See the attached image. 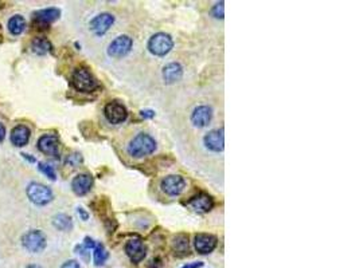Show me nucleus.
<instances>
[{
	"instance_id": "15",
	"label": "nucleus",
	"mask_w": 359,
	"mask_h": 268,
	"mask_svg": "<svg viewBox=\"0 0 359 268\" xmlns=\"http://www.w3.org/2000/svg\"><path fill=\"white\" fill-rule=\"evenodd\" d=\"M211 117H213V110L211 107L202 105L194 109L191 114V122L196 128H205L210 124Z\"/></svg>"
},
{
	"instance_id": "11",
	"label": "nucleus",
	"mask_w": 359,
	"mask_h": 268,
	"mask_svg": "<svg viewBox=\"0 0 359 268\" xmlns=\"http://www.w3.org/2000/svg\"><path fill=\"white\" fill-rule=\"evenodd\" d=\"M60 139L54 134H45L38 141V149L47 156H58Z\"/></svg>"
},
{
	"instance_id": "5",
	"label": "nucleus",
	"mask_w": 359,
	"mask_h": 268,
	"mask_svg": "<svg viewBox=\"0 0 359 268\" xmlns=\"http://www.w3.org/2000/svg\"><path fill=\"white\" fill-rule=\"evenodd\" d=\"M22 244L30 252H41L46 247V236L39 229L28 231L22 237Z\"/></svg>"
},
{
	"instance_id": "9",
	"label": "nucleus",
	"mask_w": 359,
	"mask_h": 268,
	"mask_svg": "<svg viewBox=\"0 0 359 268\" xmlns=\"http://www.w3.org/2000/svg\"><path fill=\"white\" fill-rule=\"evenodd\" d=\"M113 23H115V16L108 14V12H104V14L97 15L96 18L92 19L89 27H90V30H92L96 35L101 37V35L107 33L109 28L112 27Z\"/></svg>"
},
{
	"instance_id": "29",
	"label": "nucleus",
	"mask_w": 359,
	"mask_h": 268,
	"mask_svg": "<svg viewBox=\"0 0 359 268\" xmlns=\"http://www.w3.org/2000/svg\"><path fill=\"white\" fill-rule=\"evenodd\" d=\"M96 244H97V243H96V241H94L93 239H90V237H85L84 244H82V245H84L85 248H88V250L90 251V250H94V247H96Z\"/></svg>"
},
{
	"instance_id": "13",
	"label": "nucleus",
	"mask_w": 359,
	"mask_h": 268,
	"mask_svg": "<svg viewBox=\"0 0 359 268\" xmlns=\"http://www.w3.org/2000/svg\"><path fill=\"white\" fill-rule=\"evenodd\" d=\"M206 148L211 152H222L225 148V138L224 130H211L206 134L203 138Z\"/></svg>"
},
{
	"instance_id": "28",
	"label": "nucleus",
	"mask_w": 359,
	"mask_h": 268,
	"mask_svg": "<svg viewBox=\"0 0 359 268\" xmlns=\"http://www.w3.org/2000/svg\"><path fill=\"white\" fill-rule=\"evenodd\" d=\"M224 1H221V3H217V4L213 7V15H214L215 18H218V19H222L224 18Z\"/></svg>"
},
{
	"instance_id": "8",
	"label": "nucleus",
	"mask_w": 359,
	"mask_h": 268,
	"mask_svg": "<svg viewBox=\"0 0 359 268\" xmlns=\"http://www.w3.org/2000/svg\"><path fill=\"white\" fill-rule=\"evenodd\" d=\"M162 189L164 193H167L168 196H178L179 193H182L184 186H186V181L182 176H178V175H170V176L164 177L162 180Z\"/></svg>"
},
{
	"instance_id": "30",
	"label": "nucleus",
	"mask_w": 359,
	"mask_h": 268,
	"mask_svg": "<svg viewBox=\"0 0 359 268\" xmlns=\"http://www.w3.org/2000/svg\"><path fill=\"white\" fill-rule=\"evenodd\" d=\"M62 268H81V266L75 260H67L66 263H63Z\"/></svg>"
},
{
	"instance_id": "16",
	"label": "nucleus",
	"mask_w": 359,
	"mask_h": 268,
	"mask_svg": "<svg viewBox=\"0 0 359 268\" xmlns=\"http://www.w3.org/2000/svg\"><path fill=\"white\" fill-rule=\"evenodd\" d=\"M92 186H93V179L89 175H78L71 181L73 192L78 196H84L88 193L89 190L92 189Z\"/></svg>"
},
{
	"instance_id": "23",
	"label": "nucleus",
	"mask_w": 359,
	"mask_h": 268,
	"mask_svg": "<svg viewBox=\"0 0 359 268\" xmlns=\"http://www.w3.org/2000/svg\"><path fill=\"white\" fill-rule=\"evenodd\" d=\"M173 250L177 254H186L188 252V237L186 235H178L174 237L173 240Z\"/></svg>"
},
{
	"instance_id": "33",
	"label": "nucleus",
	"mask_w": 359,
	"mask_h": 268,
	"mask_svg": "<svg viewBox=\"0 0 359 268\" xmlns=\"http://www.w3.org/2000/svg\"><path fill=\"white\" fill-rule=\"evenodd\" d=\"M203 266L202 262H192V263H187L186 266H183L182 268H201Z\"/></svg>"
},
{
	"instance_id": "35",
	"label": "nucleus",
	"mask_w": 359,
	"mask_h": 268,
	"mask_svg": "<svg viewBox=\"0 0 359 268\" xmlns=\"http://www.w3.org/2000/svg\"><path fill=\"white\" fill-rule=\"evenodd\" d=\"M22 156H23V157L24 158H27V160H28V161H30V162H35V158H31V157H28V154H26V153H23V154H22Z\"/></svg>"
},
{
	"instance_id": "18",
	"label": "nucleus",
	"mask_w": 359,
	"mask_h": 268,
	"mask_svg": "<svg viewBox=\"0 0 359 268\" xmlns=\"http://www.w3.org/2000/svg\"><path fill=\"white\" fill-rule=\"evenodd\" d=\"M183 77V67L177 62L168 63L163 69V79L166 84H175Z\"/></svg>"
},
{
	"instance_id": "34",
	"label": "nucleus",
	"mask_w": 359,
	"mask_h": 268,
	"mask_svg": "<svg viewBox=\"0 0 359 268\" xmlns=\"http://www.w3.org/2000/svg\"><path fill=\"white\" fill-rule=\"evenodd\" d=\"M4 137H5V128L0 124V142L4 139Z\"/></svg>"
},
{
	"instance_id": "2",
	"label": "nucleus",
	"mask_w": 359,
	"mask_h": 268,
	"mask_svg": "<svg viewBox=\"0 0 359 268\" xmlns=\"http://www.w3.org/2000/svg\"><path fill=\"white\" fill-rule=\"evenodd\" d=\"M71 82L78 91L82 92H90L93 91L94 89H97V81L93 77V74L89 71L86 67H78L74 70L73 77H71Z\"/></svg>"
},
{
	"instance_id": "20",
	"label": "nucleus",
	"mask_w": 359,
	"mask_h": 268,
	"mask_svg": "<svg viewBox=\"0 0 359 268\" xmlns=\"http://www.w3.org/2000/svg\"><path fill=\"white\" fill-rule=\"evenodd\" d=\"M53 225L56 226L57 229L60 231H70L73 228V220L69 215H65V213H60L53 218Z\"/></svg>"
},
{
	"instance_id": "1",
	"label": "nucleus",
	"mask_w": 359,
	"mask_h": 268,
	"mask_svg": "<svg viewBox=\"0 0 359 268\" xmlns=\"http://www.w3.org/2000/svg\"><path fill=\"white\" fill-rule=\"evenodd\" d=\"M156 149V141L149 134L139 133L128 145L129 156L135 158H143L145 156L152 154Z\"/></svg>"
},
{
	"instance_id": "12",
	"label": "nucleus",
	"mask_w": 359,
	"mask_h": 268,
	"mask_svg": "<svg viewBox=\"0 0 359 268\" xmlns=\"http://www.w3.org/2000/svg\"><path fill=\"white\" fill-rule=\"evenodd\" d=\"M217 237L210 233H198L195 236V248L202 255L210 254L217 247Z\"/></svg>"
},
{
	"instance_id": "27",
	"label": "nucleus",
	"mask_w": 359,
	"mask_h": 268,
	"mask_svg": "<svg viewBox=\"0 0 359 268\" xmlns=\"http://www.w3.org/2000/svg\"><path fill=\"white\" fill-rule=\"evenodd\" d=\"M75 252L82 258V259L85 260V262H89V259H90V251L88 250V248H85L84 245L81 244V245H77L75 247Z\"/></svg>"
},
{
	"instance_id": "32",
	"label": "nucleus",
	"mask_w": 359,
	"mask_h": 268,
	"mask_svg": "<svg viewBox=\"0 0 359 268\" xmlns=\"http://www.w3.org/2000/svg\"><path fill=\"white\" fill-rule=\"evenodd\" d=\"M77 213H78V216L82 219V220H88V219H89V213L86 212L84 208H81V207L77 209Z\"/></svg>"
},
{
	"instance_id": "36",
	"label": "nucleus",
	"mask_w": 359,
	"mask_h": 268,
	"mask_svg": "<svg viewBox=\"0 0 359 268\" xmlns=\"http://www.w3.org/2000/svg\"><path fill=\"white\" fill-rule=\"evenodd\" d=\"M26 268H41L39 266H37V264H31V266H27Z\"/></svg>"
},
{
	"instance_id": "10",
	"label": "nucleus",
	"mask_w": 359,
	"mask_h": 268,
	"mask_svg": "<svg viewBox=\"0 0 359 268\" xmlns=\"http://www.w3.org/2000/svg\"><path fill=\"white\" fill-rule=\"evenodd\" d=\"M125 252L133 263H139L145 258V247L141 237L135 236L125 244Z\"/></svg>"
},
{
	"instance_id": "4",
	"label": "nucleus",
	"mask_w": 359,
	"mask_h": 268,
	"mask_svg": "<svg viewBox=\"0 0 359 268\" xmlns=\"http://www.w3.org/2000/svg\"><path fill=\"white\" fill-rule=\"evenodd\" d=\"M27 197L37 205H46L53 200L52 189L46 185L39 184V182H31L28 184L26 189Z\"/></svg>"
},
{
	"instance_id": "37",
	"label": "nucleus",
	"mask_w": 359,
	"mask_h": 268,
	"mask_svg": "<svg viewBox=\"0 0 359 268\" xmlns=\"http://www.w3.org/2000/svg\"><path fill=\"white\" fill-rule=\"evenodd\" d=\"M0 42H1V28H0Z\"/></svg>"
},
{
	"instance_id": "31",
	"label": "nucleus",
	"mask_w": 359,
	"mask_h": 268,
	"mask_svg": "<svg viewBox=\"0 0 359 268\" xmlns=\"http://www.w3.org/2000/svg\"><path fill=\"white\" fill-rule=\"evenodd\" d=\"M140 116L145 120H149V118H154L155 117V111L154 110H141Z\"/></svg>"
},
{
	"instance_id": "24",
	"label": "nucleus",
	"mask_w": 359,
	"mask_h": 268,
	"mask_svg": "<svg viewBox=\"0 0 359 268\" xmlns=\"http://www.w3.org/2000/svg\"><path fill=\"white\" fill-rule=\"evenodd\" d=\"M93 251H94V264H96V266H103L108 259V252L107 250H105V247H104L101 243H98V244H96Z\"/></svg>"
},
{
	"instance_id": "26",
	"label": "nucleus",
	"mask_w": 359,
	"mask_h": 268,
	"mask_svg": "<svg viewBox=\"0 0 359 268\" xmlns=\"http://www.w3.org/2000/svg\"><path fill=\"white\" fill-rule=\"evenodd\" d=\"M66 164L70 165L71 168H77L82 164V156L79 153H71L66 157Z\"/></svg>"
},
{
	"instance_id": "22",
	"label": "nucleus",
	"mask_w": 359,
	"mask_h": 268,
	"mask_svg": "<svg viewBox=\"0 0 359 268\" xmlns=\"http://www.w3.org/2000/svg\"><path fill=\"white\" fill-rule=\"evenodd\" d=\"M24 27H26V22H24L23 16H20V15H15L8 20L9 33L14 34V35H19V34L23 33Z\"/></svg>"
},
{
	"instance_id": "17",
	"label": "nucleus",
	"mask_w": 359,
	"mask_h": 268,
	"mask_svg": "<svg viewBox=\"0 0 359 268\" xmlns=\"http://www.w3.org/2000/svg\"><path fill=\"white\" fill-rule=\"evenodd\" d=\"M60 15H61V11L58 8L41 9L34 14V22L41 26H47V24L56 22L57 19L60 18Z\"/></svg>"
},
{
	"instance_id": "6",
	"label": "nucleus",
	"mask_w": 359,
	"mask_h": 268,
	"mask_svg": "<svg viewBox=\"0 0 359 268\" xmlns=\"http://www.w3.org/2000/svg\"><path fill=\"white\" fill-rule=\"evenodd\" d=\"M132 39L128 35H120L108 47V54L112 58H122L126 54H129L132 50Z\"/></svg>"
},
{
	"instance_id": "25",
	"label": "nucleus",
	"mask_w": 359,
	"mask_h": 268,
	"mask_svg": "<svg viewBox=\"0 0 359 268\" xmlns=\"http://www.w3.org/2000/svg\"><path fill=\"white\" fill-rule=\"evenodd\" d=\"M39 171L42 172L45 176L49 177L50 180H56L57 179V175H56V171H54V168H53L52 165H49V164L41 162V164H39Z\"/></svg>"
},
{
	"instance_id": "3",
	"label": "nucleus",
	"mask_w": 359,
	"mask_h": 268,
	"mask_svg": "<svg viewBox=\"0 0 359 268\" xmlns=\"http://www.w3.org/2000/svg\"><path fill=\"white\" fill-rule=\"evenodd\" d=\"M173 38L170 37L168 34L164 33L155 34L154 37H151L148 42L149 52L156 56L167 55L168 52L171 51V48H173Z\"/></svg>"
},
{
	"instance_id": "7",
	"label": "nucleus",
	"mask_w": 359,
	"mask_h": 268,
	"mask_svg": "<svg viewBox=\"0 0 359 268\" xmlns=\"http://www.w3.org/2000/svg\"><path fill=\"white\" fill-rule=\"evenodd\" d=\"M104 113H105L107 120L109 121L111 124H113V125L122 124V122L126 120V116H128L125 106L117 101L109 102L107 106H105V109H104Z\"/></svg>"
},
{
	"instance_id": "19",
	"label": "nucleus",
	"mask_w": 359,
	"mask_h": 268,
	"mask_svg": "<svg viewBox=\"0 0 359 268\" xmlns=\"http://www.w3.org/2000/svg\"><path fill=\"white\" fill-rule=\"evenodd\" d=\"M30 134H31V132H30L27 126H15L12 132H11V142L14 143L15 146H18V148L24 146L28 142V139H30Z\"/></svg>"
},
{
	"instance_id": "14",
	"label": "nucleus",
	"mask_w": 359,
	"mask_h": 268,
	"mask_svg": "<svg viewBox=\"0 0 359 268\" xmlns=\"http://www.w3.org/2000/svg\"><path fill=\"white\" fill-rule=\"evenodd\" d=\"M188 205H190L194 211H196V212L205 213L213 209V207H214V200L211 199V196L202 192V193H198L195 194L194 197H191V200L188 201Z\"/></svg>"
},
{
	"instance_id": "21",
	"label": "nucleus",
	"mask_w": 359,
	"mask_h": 268,
	"mask_svg": "<svg viewBox=\"0 0 359 268\" xmlns=\"http://www.w3.org/2000/svg\"><path fill=\"white\" fill-rule=\"evenodd\" d=\"M31 48L35 54L38 55H45L47 52H50L53 50L52 43L47 41L46 38H37L34 39L33 43H31Z\"/></svg>"
}]
</instances>
